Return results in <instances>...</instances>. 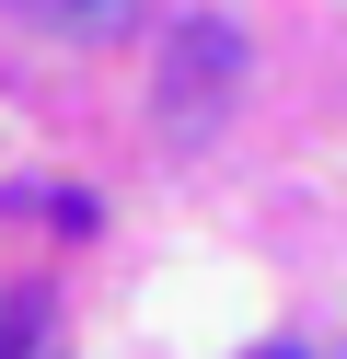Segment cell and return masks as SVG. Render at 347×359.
I'll return each mask as SVG.
<instances>
[{"label":"cell","mask_w":347,"mask_h":359,"mask_svg":"<svg viewBox=\"0 0 347 359\" xmlns=\"http://www.w3.org/2000/svg\"><path fill=\"white\" fill-rule=\"evenodd\" d=\"M254 359H301V348H254Z\"/></svg>","instance_id":"obj_4"},{"label":"cell","mask_w":347,"mask_h":359,"mask_svg":"<svg viewBox=\"0 0 347 359\" xmlns=\"http://www.w3.org/2000/svg\"><path fill=\"white\" fill-rule=\"evenodd\" d=\"M0 359H35V313H23L12 290H0Z\"/></svg>","instance_id":"obj_3"},{"label":"cell","mask_w":347,"mask_h":359,"mask_svg":"<svg viewBox=\"0 0 347 359\" xmlns=\"http://www.w3.org/2000/svg\"><path fill=\"white\" fill-rule=\"evenodd\" d=\"M162 116L174 128H208L231 93H243V35H231V12H185L174 35H162Z\"/></svg>","instance_id":"obj_1"},{"label":"cell","mask_w":347,"mask_h":359,"mask_svg":"<svg viewBox=\"0 0 347 359\" xmlns=\"http://www.w3.org/2000/svg\"><path fill=\"white\" fill-rule=\"evenodd\" d=\"M23 35H58V47H116L139 35V0H0Z\"/></svg>","instance_id":"obj_2"}]
</instances>
